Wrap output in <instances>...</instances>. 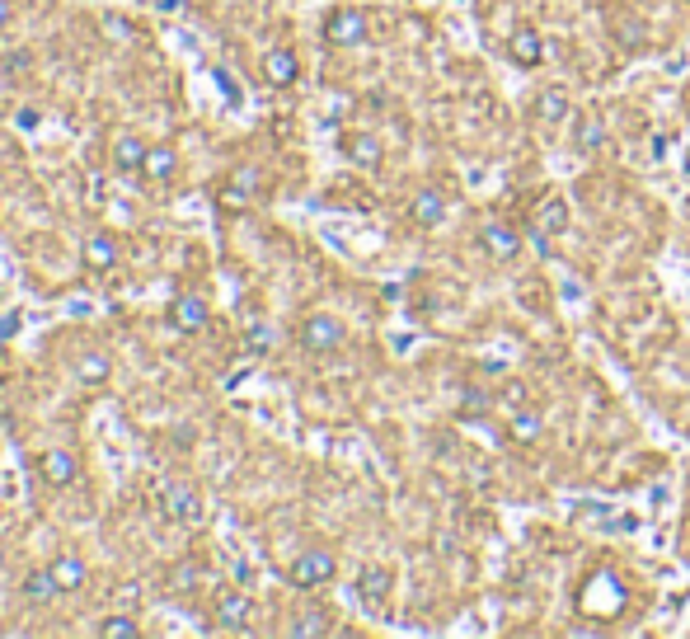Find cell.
I'll use <instances>...</instances> for the list:
<instances>
[{"mask_svg":"<svg viewBox=\"0 0 690 639\" xmlns=\"http://www.w3.org/2000/svg\"><path fill=\"white\" fill-rule=\"evenodd\" d=\"M259 188H263L259 165H235L230 179H226V188H221V207H226V212H240V207H249L254 198H259Z\"/></svg>","mask_w":690,"mask_h":639,"instance_id":"cell-6","label":"cell"},{"mask_svg":"<svg viewBox=\"0 0 690 639\" xmlns=\"http://www.w3.org/2000/svg\"><path fill=\"white\" fill-rule=\"evenodd\" d=\"M108 372H113V362H108V353L104 348H90V353H80V362H76V376L85 381V386H104L108 381Z\"/></svg>","mask_w":690,"mask_h":639,"instance_id":"cell-26","label":"cell"},{"mask_svg":"<svg viewBox=\"0 0 690 639\" xmlns=\"http://www.w3.org/2000/svg\"><path fill=\"white\" fill-rule=\"evenodd\" d=\"M57 593H62V588H57L52 569H29V574H24V583H19V597H24L29 607H47V602H52Z\"/></svg>","mask_w":690,"mask_h":639,"instance_id":"cell-21","label":"cell"},{"mask_svg":"<svg viewBox=\"0 0 690 639\" xmlns=\"http://www.w3.org/2000/svg\"><path fill=\"white\" fill-rule=\"evenodd\" d=\"M38 123H43V113H38V109H19L15 113V127H24V132H33Z\"/></svg>","mask_w":690,"mask_h":639,"instance_id":"cell-32","label":"cell"},{"mask_svg":"<svg viewBox=\"0 0 690 639\" xmlns=\"http://www.w3.org/2000/svg\"><path fill=\"white\" fill-rule=\"evenodd\" d=\"M479 250L489 254L493 264H512V259L522 254V235L512 231V226H503V221H489V226L479 231Z\"/></svg>","mask_w":690,"mask_h":639,"instance_id":"cell-8","label":"cell"},{"mask_svg":"<svg viewBox=\"0 0 690 639\" xmlns=\"http://www.w3.org/2000/svg\"><path fill=\"white\" fill-rule=\"evenodd\" d=\"M296 639H315V635H334V616L329 611H320V607H310V611H301L292 625H287Z\"/></svg>","mask_w":690,"mask_h":639,"instance_id":"cell-25","label":"cell"},{"mask_svg":"<svg viewBox=\"0 0 690 639\" xmlns=\"http://www.w3.org/2000/svg\"><path fill=\"white\" fill-rule=\"evenodd\" d=\"M212 625L216 630H230V635L254 630V597L240 593V588H221L212 597Z\"/></svg>","mask_w":690,"mask_h":639,"instance_id":"cell-3","label":"cell"},{"mask_svg":"<svg viewBox=\"0 0 690 639\" xmlns=\"http://www.w3.org/2000/svg\"><path fill=\"white\" fill-rule=\"evenodd\" d=\"M334 578H338V560H334V550H324V546L301 550L292 560V569H287V583L301 588V593H315V588L334 583Z\"/></svg>","mask_w":690,"mask_h":639,"instance_id":"cell-1","label":"cell"},{"mask_svg":"<svg viewBox=\"0 0 690 639\" xmlns=\"http://www.w3.org/2000/svg\"><path fill=\"white\" fill-rule=\"evenodd\" d=\"M545 57H550V43L531 24H522V29L507 38V62L517 66V71H536V66H545Z\"/></svg>","mask_w":690,"mask_h":639,"instance_id":"cell-5","label":"cell"},{"mask_svg":"<svg viewBox=\"0 0 690 639\" xmlns=\"http://www.w3.org/2000/svg\"><path fill=\"white\" fill-rule=\"evenodd\" d=\"M568 635H573V639H587V635H601V625H568Z\"/></svg>","mask_w":690,"mask_h":639,"instance_id":"cell-34","label":"cell"},{"mask_svg":"<svg viewBox=\"0 0 690 639\" xmlns=\"http://www.w3.org/2000/svg\"><path fill=\"white\" fill-rule=\"evenodd\" d=\"M47 569H52V578H57V588H62V593H80V588H85V578H90V569H85L80 555H57Z\"/></svg>","mask_w":690,"mask_h":639,"instance_id":"cell-22","label":"cell"},{"mask_svg":"<svg viewBox=\"0 0 690 639\" xmlns=\"http://www.w3.org/2000/svg\"><path fill=\"white\" fill-rule=\"evenodd\" d=\"M169 588H174V593H193V588H198V564H179V569L169 574Z\"/></svg>","mask_w":690,"mask_h":639,"instance_id":"cell-30","label":"cell"},{"mask_svg":"<svg viewBox=\"0 0 690 639\" xmlns=\"http://www.w3.org/2000/svg\"><path fill=\"white\" fill-rule=\"evenodd\" d=\"M169 325L179 329V334H198V329H207V301L202 297H174L169 301Z\"/></svg>","mask_w":690,"mask_h":639,"instance_id":"cell-17","label":"cell"},{"mask_svg":"<svg viewBox=\"0 0 690 639\" xmlns=\"http://www.w3.org/2000/svg\"><path fill=\"white\" fill-rule=\"evenodd\" d=\"M611 38L620 52H644L648 47V19L639 15H611Z\"/></svg>","mask_w":690,"mask_h":639,"instance_id":"cell-18","label":"cell"},{"mask_svg":"<svg viewBox=\"0 0 690 639\" xmlns=\"http://www.w3.org/2000/svg\"><path fill=\"white\" fill-rule=\"evenodd\" d=\"M489 409H493V395L484 386H465V390H460V419L475 423V419H484Z\"/></svg>","mask_w":690,"mask_h":639,"instance_id":"cell-27","label":"cell"},{"mask_svg":"<svg viewBox=\"0 0 690 639\" xmlns=\"http://www.w3.org/2000/svg\"><path fill=\"white\" fill-rule=\"evenodd\" d=\"M324 43L329 47H362L367 43V15L353 5H338L324 15Z\"/></svg>","mask_w":690,"mask_h":639,"instance_id":"cell-4","label":"cell"},{"mask_svg":"<svg viewBox=\"0 0 690 639\" xmlns=\"http://www.w3.org/2000/svg\"><path fill=\"white\" fill-rule=\"evenodd\" d=\"M601 146H606V123H601L597 113H578L573 118V151L578 156H597Z\"/></svg>","mask_w":690,"mask_h":639,"instance_id":"cell-19","label":"cell"},{"mask_svg":"<svg viewBox=\"0 0 690 639\" xmlns=\"http://www.w3.org/2000/svg\"><path fill=\"white\" fill-rule=\"evenodd\" d=\"M5 66H10V71H15V76H19V71H29V52H10V57H5Z\"/></svg>","mask_w":690,"mask_h":639,"instance_id":"cell-33","label":"cell"},{"mask_svg":"<svg viewBox=\"0 0 690 639\" xmlns=\"http://www.w3.org/2000/svg\"><path fill=\"white\" fill-rule=\"evenodd\" d=\"M296 76H301V62H296L292 47H268V52H263V80H268V85L287 90Z\"/></svg>","mask_w":690,"mask_h":639,"instance_id":"cell-13","label":"cell"},{"mask_svg":"<svg viewBox=\"0 0 690 639\" xmlns=\"http://www.w3.org/2000/svg\"><path fill=\"white\" fill-rule=\"evenodd\" d=\"M568 226H573V207H568L564 193H550V198L536 207V231L540 235H564Z\"/></svg>","mask_w":690,"mask_h":639,"instance_id":"cell-16","label":"cell"},{"mask_svg":"<svg viewBox=\"0 0 690 639\" xmlns=\"http://www.w3.org/2000/svg\"><path fill=\"white\" fill-rule=\"evenodd\" d=\"M165 517L169 522H198L202 517V503H198V494H193V484H184V480H169L165 484Z\"/></svg>","mask_w":690,"mask_h":639,"instance_id":"cell-11","label":"cell"},{"mask_svg":"<svg viewBox=\"0 0 690 639\" xmlns=\"http://www.w3.org/2000/svg\"><path fill=\"white\" fill-rule=\"evenodd\" d=\"M446 207H451V203H446L442 188H418L414 203H409V217H414L423 231H432V226H442V221H446Z\"/></svg>","mask_w":690,"mask_h":639,"instance_id":"cell-14","label":"cell"},{"mask_svg":"<svg viewBox=\"0 0 690 639\" xmlns=\"http://www.w3.org/2000/svg\"><path fill=\"white\" fill-rule=\"evenodd\" d=\"M296 339H301V348H306L310 358H324V353H338V348H343L348 329H343V320H338V315L310 311L306 320H301V329H296Z\"/></svg>","mask_w":690,"mask_h":639,"instance_id":"cell-2","label":"cell"},{"mask_svg":"<svg viewBox=\"0 0 690 639\" xmlns=\"http://www.w3.org/2000/svg\"><path fill=\"white\" fill-rule=\"evenodd\" d=\"M146 151H151V146H146L137 132H123V137L113 141V170H118V174H137L141 165H146Z\"/></svg>","mask_w":690,"mask_h":639,"instance_id":"cell-20","label":"cell"},{"mask_svg":"<svg viewBox=\"0 0 690 639\" xmlns=\"http://www.w3.org/2000/svg\"><path fill=\"white\" fill-rule=\"evenodd\" d=\"M99 639H137L141 625L132 621V616H108V621H99V630H94Z\"/></svg>","mask_w":690,"mask_h":639,"instance_id":"cell-28","label":"cell"},{"mask_svg":"<svg viewBox=\"0 0 690 639\" xmlns=\"http://www.w3.org/2000/svg\"><path fill=\"white\" fill-rule=\"evenodd\" d=\"M531 113H536V123L545 127H559L573 118V104H568L564 85H545V90H536V99H531Z\"/></svg>","mask_w":690,"mask_h":639,"instance_id":"cell-10","label":"cell"},{"mask_svg":"<svg viewBox=\"0 0 690 639\" xmlns=\"http://www.w3.org/2000/svg\"><path fill=\"white\" fill-rule=\"evenodd\" d=\"M540 433H545V419H540L536 409H526V405L512 414V423H507V437H512V442H522V447L540 442Z\"/></svg>","mask_w":690,"mask_h":639,"instance_id":"cell-24","label":"cell"},{"mask_svg":"<svg viewBox=\"0 0 690 639\" xmlns=\"http://www.w3.org/2000/svg\"><path fill=\"white\" fill-rule=\"evenodd\" d=\"M503 400L522 409L526 405V381H507V386H503Z\"/></svg>","mask_w":690,"mask_h":639,"instance_id":"cell-31","label":"cell"},{"mask_svg":"<svg viewBox=\"0 0 690 639\" xmlns=\"http://www.w3.org/2000/svg\"><path fill=\"white\" fill-rule=\"evenodd\" d=\"M118 240L108 231H90L85 235V245H80V264H85V273H94V278H104V273H113L118 268Z\"/></svg>","mask_w":690,"mask_h":639,"instance_id":"cell-7","label":"cell"},{"mask_svg":"<svg viewBox=\"0 0 690 639\" xmlns=\"http://www.w3.org/2000/svg\"><path fill=\"white\" fill-rule=\"evenodd\" d=\"M390 593H395V574H390V569L371 564V569H362V574H357V597H362L371 611H381L385 602H390Z\"/></svg>","mask_w":690,"mask_h":639,"instance_id":"cell-12","label":"cell"},{"mask_svg":"<svg viewBox=\"0 0 690 639\" xmlns=\"http://www.w3.org/2000/svg\"><path fill=\"white\" fill-rule=\"evenodd\" d=\"M343 156H348V165L376 170L385 160V146H381V137H371V132H348V137H343Z\"/></svg>","mask_w":690,"mask_h":639,"instance_id":"cell-15","label":"cell"},{"mask_svg":"<svg viewBox=\"0 0 690 639\" xmlns=\"http://www.w3.org/2000/svg\"><path fill=\"white\" fill-rule=\"evenodd\" d=\"M273 343H277V334H273V325H249L245 329V348L249 353H254V358H259V353H273Z\"/></svg>","mask_w":690,"mask_h":639,"instance_id":"cell-29","label":"cell"},{"mask_svg":"<svg viewBox=\"0 0 690 639\" xmlns=\"http://www.w3.org/2000/svg\"><path fill=\"white\" fill-rule=\"evenodd\" d=\"M141 174H146L151 184H169V179L179 174V156H174V146H151V151H146V165H141Z\"/></svg>","mask_w":690,"mask_h":639,"instance_id":"cell-23","label":"cell"},{"mask_svg":"<svg viewBox=\"0 0 690 639\" xmlns=\"http://www.w3.org/2000/svg\"><path fill=\"white\" fill-rule=\"evenodd\" d=\"M686 5H690V0H686Z\"/></svg>","mask_w":690,"mask_h":639,"instance_id":"cell-36","label":"cell"},{"mask_svg":"<svg viewBox=\"0 0 690 639\" xmlns=\"http://www.w3.org/2000/svg\"><path fill=\"white\" fill-rule=\"evenodd\" d=\"M38 475H43L52 489H66V484L80 480V456L66 452V447H52V452L38 456Z\"/></svg>","mask_w":690,"mask_h":639,"instance_id":"cell-9","label":"cell"},{"mask_svg":"<svg viewBox=\"0 0 690 639\" xmlns=\"http://www.w3.org/2000/svg\"><path fill=\"white\" fill-rule=\"evenodd\" d=\"M10 15H15V0H0V29L10 24Z\"/></svg>","mask_w":690,"mask_h":639,"instance_id":"cell-35","label":"cell"}]
</instances>
